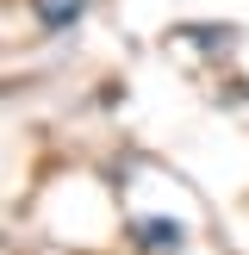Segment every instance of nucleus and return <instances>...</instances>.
Here are the masks:
<instances>
[{"label":"nucleus","mask_w":249,"mask_h":255,"mask_svg":"<svg viewBox=\"0 0 249 255\" xmlns=\"http://www.w3.org/2000/svg\"><path fill=\"white\" fill-rule=\"evenodd\" d=\"M131 237H137L143 255H181V249H187V231H181L174 218H137Z\"/></svg>","instance_id":"nucleus-1"},{"label":"nucleus","mask_w":249,"mask_h":255,"mask_svg":"<svg viewBox=\"0 0 249 255\" xmlns=\"http://www.w3.org/2000/svg\"><path fill=\"white\" fill-rule=\"evenodd\" d=\"M181 37L199 44V50H231L237 44V25H181Z\"/></svg>","instance_id":"nucleus-3"},{"label":"nucleus","mask_w":249,"mask_h":255,"mask_svg":"<svg viewBox=\"0 0 249 255\" xmlns=\"http://www.w3.org/2000/svg\"><path fill=\"white\" fill-rule=\"evenodd\" d=\"M87 12V0H31V19L44 31H75V19Z\"/></svg>","instance_id":"nucleus-2"}]
</instances>
